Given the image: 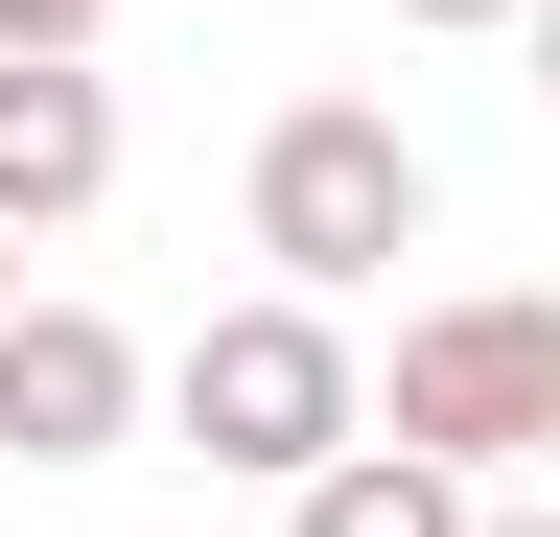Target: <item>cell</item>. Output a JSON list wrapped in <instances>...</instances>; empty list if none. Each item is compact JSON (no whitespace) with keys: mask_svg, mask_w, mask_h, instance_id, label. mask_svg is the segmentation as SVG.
Returning <instances> with one entry per match:
<instances>
[{"mask_svg":"<svg viewBox=\"0 0 560 537\" xmlns=\"http://www.w3.org/2000/svg\"><path fill=\"white\" fill-rule=\"evenodd\" d=\"M0 327H24V234H0Z\"/></svg>","mask_w":560,"mask_h":537,"instance_id":"obj_10","label":"cell"},{"mask_svg":"<svg viewBox=\"0 0 560 537\" xmlns=\"http://www.w3.org/2000/svg\"><path fill=\"white\" fill-rule=\"evenodd\" d=\"M117 187V94L94 71H24V47H0V234H70Z\"/></svg>","mask_w":560,"mask_h":537,"instance_id":"obj_5","label":"cell"},{"mask_svg":"<svg viewBox=\"0 0 560 537\" xmlns=\"http://www.w3.org/2000/svg\"><path fill=\"white\" fill-rule=\"evenodd\" d=\"M304 537H490V514H467V467H420V444H350L327 491H304Z\"/></svg>","mask_w":560,"mask_h":537,"instance_id":"obj_6","label":"cell"},{"mask_svg":"<svg viewBox=\"0 0 560 537\" xmlns=\"http://www.w3.org/2000/svg\"><path fill=\"white\" fill-rule=\"evenodd\" d=\"M514 47H537V117H560V0H537V24H514Z\"/></svg>","mask_w":560,"mask_h":537,"instance_id":"obj_9","label":"cell"},{"mask_svg":"<svg viewBox=\"0 0 560 537\" xmlns=\"http://www.w3.org/2000/svg\"><path fill=\"white\" fill-rule=\"evenodd\" d=\"M490 537H560V514H490Z\"/></svg>","mask_w":560,"mask_h":537,"instance_id":"obj_11","label":"cell"},{"mask_svg":"<svg viewBox=\"0 0 560 537\" xmlns=\"http://www.w3.org/2000/svg\"><path fill=\"white\" fill-rule=\"evenodd\" d=\"M397 24H537V0H397Z\"/></svg>","mask_w":560,"mask_h":537,"instance_id":"obj_8","label":"cell"},{"mask_svg":"<svg viewBox=\"0 0 560 537\" xmlns=\"http://www.w3.org/2000/svg\"><path fill=\"white\" fill-rule=\"evenodd\" d=\"M94 24H117V0H0V47H24V71H94Z\"/></svg>","mask_w":560,"mask_h":537,"instance_id":"obj_7","label":"cell"},{"mask_svg":"<svg viewBox=\"0 0 560 537\" xmlns=\"http://www.w3.org/2000/svg\"><path fill=\"white\" fill-rule=\"evenodd\" d=\"M140 444V351L94 304H24L0 327V467H117Z\"/></svg>","mask_w":560,"mask_h":537,"instance_id":"obj_4","label":"cell"},{"mask_svg":"<svg viewBox=\"0 0 560 537\" xmlns=\"http://www.w3.org/2000/svg\"><path fill=\"white\" fill-rule=\"evenodd\" d=\"M164 421H187L210 467H257V491H327V467L374 444V374H350L327 304H210L187 351H164Z\"/></svg>","mask_w":560,"mask_h":537,"instance_id":"obj_1","label":"cell"},{"mask_svg":"<svg viewBox=\"0 0 560 537\" xmlns=\"http://www.w3.org/2000/svg\"><path fill=\"white\" fill-rule=\"evenodd\" d=\"M374 444H420V467H537L560 444V304H514V281L420 304L397 374H374Z\"/></svg>","mask_w":560,"mask_h":537,"instance_id":"obj_3","label":"cell"},{"mask_svg":"<svg viewBox=\"0 0 560 537\" xmlns=\"http://www.w3.org/2000/svg\"><path fill=\"white\" fill-rule=\"evenodd\" d=\"M257 257H280V304H350V281H397L420 257V141L374 94H304V117H257Z\"/></svg>","mask_w":560,"mask_h":537,"instance_id":"obj_2","label":"cell"}]
</instances>
